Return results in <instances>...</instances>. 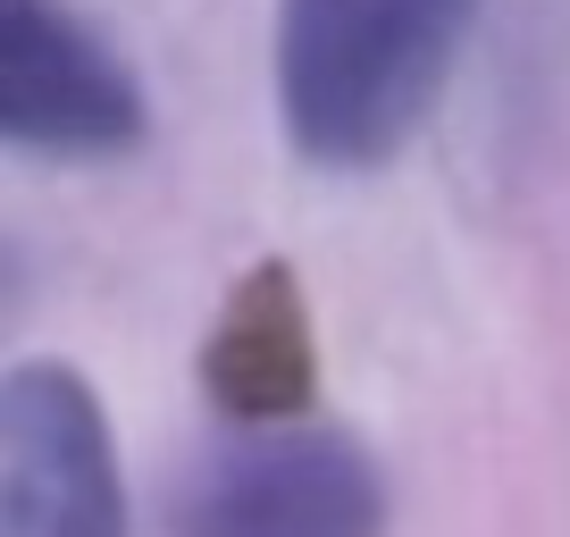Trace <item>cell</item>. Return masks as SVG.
Returning a JSON list of instances; mask_svg holds the SVG:
<instances>
[{"label":"cell","instance_id":"4","mask_svg":"<svg viewBox=\"0 0 570 537\" xmlns=\"http://www.w3.org/2000/svg\"><path fill=\"white\" fill-rule=\"evenodd\" d=\"M0 135L18 152H101L142 144V85L101 35L59 0H9L0 35Z\"/></svg>","mask_w":570,"mask_h":537},{"label":"cell","instance_id":"3","mask_svg":"<svg viewBox=\"0 0 570 537\" xmlns=\"http://www.w3.org/2000/svg\"><path fill=\"white\" fill-rule=\"evenodd\" d=\"M0 537H126L101 394L68 361H18L0 387Z\"/></svg>","mask_w":570,"mask_h":537},{"label":"cell","instance_id":"1","mask_svg":"<svg viewBox=\"0 0 570 537\" xmlns=\"http://www.w3.org/2000/svg\"><path fill=\"white\" fill-rule=\"evenodd\" d=\"M479 0H277V118L320 168L411 144L470 42Z\"/></svg>","mask_w":570,"mask_h":537},{"label":"cell","instance_id":"2","mask_svg":"<svg viewBox=\"0 0 570 537\" xmlns=\"http://www.w3.org/2000/svg\"><path fill=\"white\" fill-rule=\"evenodd\" d=\"M386 487L336 429H244L177 496V537H377Z\"/></svg>","mask_w":570,"mask_h":537},{"label":"cell","instance_id":"5","mask_svg":"<svg viewBox=\"0 0 570 537\" xmlns=\"http://www.w3.org/2000/svg\"><path fill=\"white\" fill-rule=\"evenodd\" d=\"M202 378L227 403L244 429H277V420L303 412L311 394V311L294 268L268 261L235 286L227 320L210 328V353H202Z\"/></svg>","mask_w":570,"mask_h":537}]
</instances>
